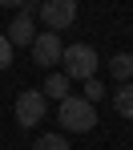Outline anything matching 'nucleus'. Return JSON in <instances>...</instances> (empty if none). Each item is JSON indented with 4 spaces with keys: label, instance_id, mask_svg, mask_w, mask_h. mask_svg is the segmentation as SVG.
Listing matches in <instances>:
<instances>
[{
    "label": "nucleus",
    "instance_id": "nucleus-1",
    "mask_svg": "<svg viewBox=\"0 0 133 150\" xmlns=\"http://www.w3.org/2000/svg\"><path fill=\"white\" fill-rule=\"evenodd\" d=\"M56 122H61V130L65 134H89L93 126H97V105H89L85 98H69L56 105Z\"/></svg>",
    "mask_w": 133,
    "mask_h": 150
},
{
    "label": "nucleus",
    "instance_id": "nucleus-2",
    "mask_svg": "<svg viewBox=\"0 0 133 150\" xmlns=\"http://www.w3.org/2000/svg\"><path fill=\"white\" fill-rule=\"evenodd\" d=\"M61 65H65V77H69V81H89V77H97V69H101L97 49H93V45H85V41H77V45H65V53H61Z\"/></svg>",
    "mask_w": 133,
    "mask_h": 150
},
{
    "label": "nucleus",
    "instance_id": "nucleus-3",
    "mask_svg": "<svg viewBox=\"0 0 133 150\" xmlns=\"http://www.w3.org/2000/svg\"><path fill=\"white\" fill-rule=\"evenodd\" d=\"M36 12L49 25V33H65V28L77 21V0H40Z\"/></svg>",
    "mask_w": 133,
    "mask_h": 150
},
{
    "label": "nucleus",
    "instance_id": "nucleus-4",
    "mask_svg": "<svg viewBox=\"0 0 133 150\" xmlns=\"http://www.w3.org/2000/svg\"><path fill=\"white\" fill-rule=\"evenodd\" d=\"M45 114H49V98H45L40 89H24V93L16 98V122L24 126V130L40 126V122H45Z\"/></svg>",
    "mask_w": 133,
    "mask_h": 150
},
{
    "label": "nucleus",
    "instance_id": "nucleus-5",
    "mask_svg": "<svg viewBox=\"0 0 133 150\" xmlns=\"http://www.w3.org/2000/svg\"><path fill=\"white\" fill-rule=\"evenodd\" d=\"M28 49H32V61H36L40 69H53L56 61H61V53H65V41H61L56 33H36V41H32Z\"/></svg>",
    "mask_w": 133,
    "mask_h": 150
},
{
    "label": "nucleus",
    "instance_id": "nucleus-6",
    "mask_svg": "<svg viewBox=\"0 0 133 150\" xmlns=\"http://www.w3.org/2000/svg\"><path fill=\"white\" fill-rule=\"evenodd\" d=\"M36 41V28H32V12H16L12 25H8V45H32Z\"/></svg>",
    "mask_w": 133,
    "mask_h": 150
},
{
    "label": "nucleus",
    "instance_id": "nucleus-7",
    "mask_svg": "<svg viewBox=\"0 0 133 150\" xmlns=\"http://www.w3.org/2000/svg\"><path fill=\"white\" fill-rule=\"evenodd\" d=\"M109 73L117 85H129L133 81V53H113L109 57Z\"/></svg>",
    "mask_w": 133,
    "mask_h": 150
},
{
    "label": "nucleus",
    "instance_id": "nucleus-8",
    "mask_svg": "<svg viewBox=\"0 0 133 150\" xmlns=\"http://www.w3.org/2000/svg\"><path fill=\"white\" fill-rule=\"evenodd\" d=\"M113 114L133 122V81L129 85H117V93H113Z\"/></svg>",
    "mask_w": 133,
    "mask_h": 150
},
{
    "label": "nucleus",
    "instance_id": "nucleus-9",
    "mask_svg": "<svg viewBox=\"0 0 133 150\" xmlns=\"http://www.w3.org/2000/svg\"><path fill=\"white\" fill-rule=\"evenodd\" d=\"M40 93H45V98L65 101V98H69V77H65V73H53L49 81H45V89H40Z\"/></svg>",
    "mask_w": 133,
    "mask_h": 150
},
{
    "label": "nucleus",
    "instance_id": "nucleus-10",
    "mask_svg": "<svg viewBox=\"0 0 133 150\" xmlns=\"http://www.w3.org/2000/svg\"><path fill=\"white\" fill-rule=\"evenodd\" d=\"M32 150H69V138L65 134H40Z\"/></svg>",
    "mask_w": 133,
    "mask_h": 150
},
{
    "label": "nucleus",
    "instance_id": "nucleus-11",
    "mask_svg": "<svg viewBox=\"0 0 133 150\" xmlns=\"http://www.w3.org/2000/svg\"><path fill=\"white\" fill-rule=\"evenodd\" d=\"M81 98L89 101V105H93V101H101V98H105V85H101V77H89V81H85V93H81Z\"/></svg>",
    "mask_w": 133,
    "mask_h": 150
},
{
    "label": "nucleus",
    "instance_id": "nucleus-12",
    "mask_svg": "<svg viewBox=\"0 0 133 150\" xmlns=\"http://www.w3.org/2000/svg\"><path fill=\"white\" fill-rule=\"evenodd\" d=\"M12 65V45H8V37H0V69H8Z\"/></svg>",
    "mask_w": 133,
    "mask_h": 150
},
{
    "label": "nucleus",
    "instance_id": "nucleus-13",
    "mask_svg": "<svg viewBox=\"0 0 133 150\" xmlns=\"http://www.w3.org/2000/svg\"><path fill=\"white\" fill-rule=\"evenodd\" d=\"M0 4H8V8H24V0H0Z\"/></svg>",
    "mask_w": 133,
    "mask_h": 150
}]
</instances>
